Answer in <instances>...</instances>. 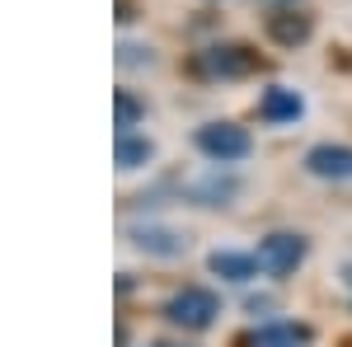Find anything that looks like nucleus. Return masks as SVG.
Returning <instances> with one entry per match:
<instances>
[{
	"label": "nucleus",
	"mask_w": 352,
	"mask_h": 347,
	"mask_svg": "<svg viewBox=\"0 0 352 347\" xmlns=\"http://www.w3.org/2000/svg\"><path fill=\"white\" fill-rule=\"evenodd\" d=\"M113 113H118V132H132L136 122H141V104H136L132 89H118L113 94Z\"/></svg>",
	"instance_id": "f8f14e48"
},
{
	"label": "nucleus",
	"mask_w": 352,
	"mask_h": 347,
	"mask_svg": "<svg viewBox=\"0 0 352 347\" xmlns=\"http://www.w3.org/2000/svg\"><path fill=\"white\" fill-rule=\"evenodd\" d=\"M127 235H132L136 249L160 254V258H174V254H184V249H188V240H184L179 230H169V225H132Z\"/></svg>",
	"instance_id": "6e6552de"
},
{
	"label": "nucleus",
	"mask_w": 352,
	"mask_h": 347,
	"mask_svg": "<svg viewBox=\"0 0 352 347\" xmlns=\"http://www.w3.org/2000/svg\"><path fill=\"white\" fill-rule=\"evenodd\" d=\"M207 267L217 272L221 282H254V277L263 272L258 254H235V249H217V254L207 258Z\"/></svg>",
	"instance_id": "1a4fd4ad"
},
{
	"label": "nucleus",
	"mask_w": 352,
	"mask_h": 347,
	"mask_svg": "<svg viewBox=\"0 0 352 347\" xmlns=\"http://www.w3.org/2000/svg\"><path fill=\"white\" fill-rule=\"evenodd\" d=\"M305 99H300L292 85H268L263 89V99H258V117L263 122H296Z\"/></svg>",
	"instance_id": "423d86ee"
},
{
	"label": "nucleus",
	"mask_w": 352,
	"mask_h": 347,
	"mask_svg": "<svg viewBox=\"0 0 352 347\" xmlns=\"http://www.w3.org/2000/svg\"><path fill=\"white\" fill-rule=\"evenodd\" d=\"M348 282H352V263H348Z\"/></svg>",
	"instance_id": "dca6fc26"
},
{
	"label": "nucleus",
	"mask_w": 352,
	"mask_h": 347,
	"mask_svg": "<svg viewBox=\"0 0 352 347\" xmlns=\"http://www.w3.org/2000/svg\"><path fill=\"white\" fill-rule=\"evenodd\" d=\"M305 169L315 174V179H333V183H348L352 179V146H315V150H305Z\"/></svg>",
	"instance_id": "39448f33"
},
{
	"label": "nucleus",
	"mask_w": 352,
	"mask_h": 347,
	"mask_svg": "<svg viewBox=\"0 0 352 347\" xmlns=\"http://www.w3.org/2000/svg\"><path fill=\"white\" fill-rule=\"evenodd\" d=\"M221 315V295L207 291V287H184V291H174L164 300V320L179 324V328H212Z\"/></svg>",
	"instance_id": "f03ea898"
},
{
	"label": "nucleus",
	"mask_w": 352,
	"mask_h": 347,
	"mask_svg": "<svg viewBox=\"0 0 352 347\" xmlns=\"http://www.w3.org/2000/svg\"><path fill=\"white\" fill-rule=\"evenodd\" d=\"M277 5H296V0H277Z\"/></svg>",
	"instance_id": "2eb2a0df"
},
{
	"label": "nucleus",
	"mask_w": 352,
	"mask_h": 347,
	"mask_svg": "<svg viewBox=\"0 0 352 347\" xmlns=\"http://www.w3.org/2000/svg\"><path fill=\"white\" fill-rule=\"evenodd\" d=\"M305 249H310L305 235H296V230H272V235L258 240V263H263L268 277H287V272H296L305 263Z\"/></svg>",
	"instance_id": "20e7f679"
},
{
	"label": "nucleus",
	"mask_w": 352,
	"mask_h": 347,
	"mask_svg": "<svg viewBox=\"0 0 352 347\" xmlns=\"http://www.w3.org/2000/svg\"><path fill=\"white\" fill-rule=\"evenodd\" d=\"M155 155V146L146 141V136H132V132H118V146H113V160H118V169L122 174H132V169H141V164Z\"/></svg>",
	"instance_id": "9b49d317"
},
{
	"label": "nucleus",
	"mask_w": 352,
	"mask_h": 347,
	"mask_svg": "<svg viewBox=\"0 0 352 347\" xmlns=\"http://www.w3.org/2000/svg\"><path fill=\"white\" fill-rule=\"evenodd\" d=\"M188 71L197 80H244V76L263 71V56L249 43H212L188 56Z\"/></svg>",
	"instance_id": "f257e3e1"
},
{
	"label": "nucleus",
	"mask_w": 352,
	"mask_h": 347,
	"mask_svg": "<svg viewBox=\"0 0 352 347\" xmlns=\"http://www.w3.org/2000/svg\"><path fill=\"white\" fill-rule=\"evenodd\" d=\"M155 347H179V343H155Z\"/></svg>",
	"instance_id": "4468645a"
},
{
	"label": "nucleus",
	"mask_w": 352,
	"mask_h": 347,
	"mask_svg": "<svg viewBox=\"0 0 352 347\" xmlns=\"http://www.w3.org/2000/svg\"><path fill=\"white\" fill-rule=\"evenodd\" d=\"M197 150L217 164H235L254 150V136L235 122H207V127H197Z\"/></svg>",
	"instance_id": "7ed1b4c3"
},
{
	"label": "nucleus",
	"mask_w": 352,
	"mask_h": 347,
	"mask_svg": "<svg viewBox=\"0 0 352 347\" xmlns=\"http://www.w3.org/2000/svg\"><path fill=\"white\" fill-rule=\"evenodd\" d=\"M310 328L305 324H268V328H258V333H249L240 347H310Z\"/></svg>",
	"instance_id": "9d476101"
},
{
	"label": "nucleus",
	"mask_w": 352,
	"mask_h": 347,
	"mask_svg": "<svg viewBox=\"0 0 352 347\" xmlns=\"http://www.w3.org/2000/svg\"><path fill=\"white\" fill-rule=\"evenodd\" d=\"M118 19H122V24H127V19H136V14H132V0H118Z\"/></svg>",
	"instance_id": "ddd939ff"
},
{
	"label": "nucleus",
	"mask_w": 352,
	"mask_h": 347,
	"mask_svg": "<svg viewBox=\"0 0 352 347\" xmlns=\"http://www.w3.org/2000/svg\"><path fill=\"white\" fill-rule=\"evenodd\" d=\"M310 33H315V19L300 14V10H277V14H268V38L282 43V47H300Z\"/></svg>",
	"instance_id": "0eeeda50"
}]
</instances>
